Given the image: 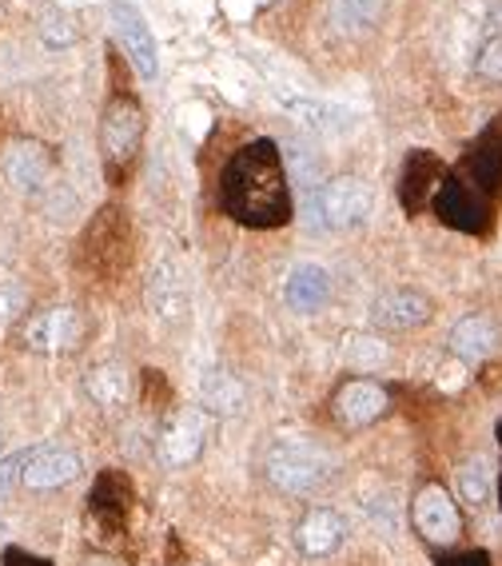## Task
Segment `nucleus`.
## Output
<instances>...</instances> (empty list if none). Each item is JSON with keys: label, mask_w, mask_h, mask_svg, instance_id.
I'll return each mask as SVG.
<instances>
[{"label": "nucleus", "mask_w": 502, "mask_h": 566, "mask_svg": "<svg viewBox=\"0 0 502 566\" xmlns=\"http://www.w3.org/2000/svg\"><path fill=\"white\" fill-rule=\"evenodd\" d=\"M223 200H228L232 216H240L244 223H256V228L287 220L292 204H287V184H283L280 149L268 140L247 144L223 176Z\"/></svg>", "instance_id": "obj_1"}, {"label": "nucleus", "mask_w": 502, "mask_h": 566, "mask_svg": "<svg viewBox=\"0 0 502 566\" xmlns=\"http://www.w3.org/2000/svg\"><path fill=\"white\" fill-rule=\"evenodd\" d=\"M371 208H375V196H371L368 184H359V180H323L319 188L307 192L304 220L316 232H347V228L368 223Z\"/></svg>", "instance_id": "obj_2"}, {"label": "nucleus", "mask_w": 502, "mask_h": 566, "mask_svg": "<svg viewBox=\"0 0 502 566\" xmlns=\"http://www.w3.org/2000/svg\"><path fill=\"white\" fill-rule=\"evenodd\" d=\"M331 455L311 439H299V435H283L275 439L268 451V475L271 483L287 494H311L319 491L323 483L331 479Z\"/></svg>", "instance_id": "obj_3"}, {"label": "nucleus", "mask_w": 502, "mask_h": 566, "mask_svg": "<svg viewBox=\"0 0 502 566\" xmlns=\"http://www.w3.org/2000/svg\"><path fill=\"white\" fill-rule=\"evenodd\" d=\"M108 21H112L116 40H120L124 56H128L132 68L140 73V80H156L159 76V52H156V37H152V28H147L144 13L136 9L132 0H112Z\"/></svg>", "instance_id": "obj_4"}, {"label": "nucleus", "mask_w": 502, "mask_h": 566, "mask_svg": "<svg viewBox=\"0 0 502 566\" xmlns=\"http://www.w3.org/2000/svg\"><path fill=\"white\" fill-rule=\"evenodd\" d=\"M144 140V112L132 97H112L108 108H104V120H100V149H104V160L112 168H120L136 156Z\"/></svg>", "instance_id": "obj_5"}, {"label": "nucleus", "mask_w": 502, "mask_h": 566, "mask_svg": "<svg viewBox=\"0 0 502 566\" xmlns=\"http://www.w3.org/2000/svg\"><path fill=\"white\" fill-rule=\"evenodd\" d=\"M371 320L383 332H411V327H423L430 320V299L415 287H395L371 304Z\"/></svg>", "instance_id": "obj_6"}, {"label": "nucleus", "mask_w": 502, "mask_h": 566, "mask_svg": "<svg viewBox=\"0 0 502 566\" xmlns=\"http://www.w3.org/2000/svg\"><path fill=\"white\" fill-rule=\"evenodd\" d=\"M415 527L430 542H454L463 530V518H459V506H454L451 494L442 487H427L415 499Z\"/></svg>", "instance_id": "obj_7"}, {"label": "nucleus", "mask_w": 502, "mask_h": 566, "mask_svg": "<svg viewBox=\"0 0 502 566\" xmlns=\"http://www.w3.org/2000/svg\"><path fill=\"white\" fill-rule=\"evenodd\" d=\"M0 168H4V180L16 188V192H44L49 188V176H52V160L49 152L40 149V144H33V140H16L13 149L4 152V160H0Z\"/></svg>", "instance_id": "obj_8"}, {"label": "nucleus", "mask_w": 502, "mask_h": 566, "mask_svg": "<svg viewBox=\"0 0 502 566\" xmlns=\"http://www.w3.org/2000/svg\"><path fill=\"white\" fill-rule=\"evenodd\" d=\"M283 299H287V308L299 311V316H311V311L327 308V299H331L327 268H323V263H311V259L295 263V268L287 271V280H283Z\"/></svg>", "instance_id": "obj_9"}, {"label": "nucleus", "mask_w": 502, "mask_h": 566, "mask_svg": "<svg viewBox=\"0 0 502 566\" xmlns=\"http://www.w3.org/2000/svg\"><path fill=\"white\" fill-rule=\"evenodd\" d=\"M283 108L292 112L295 120L304 124L307 132L316 136H344L356 128V112L335 104V100L319 97H283Z\"/></svg>", "instance_id": "obj_10"}, {"label": "nucleus", "mask_w": 502, "mask_h": 566, "mask_svg": "<svg viewBox=\"0 0 502 566\" xmlns=\"http://www.w3.org/2000/svg\"><path fill=\"white\" fill-rule=\"evenodd\" d=\"M80 475V455L76 451H64V447H40V451H28L25 475L21 483L33 487V491H52V487H64Z\"/></svg>", "instance_id": "obj_11"}, {"label": "nucleus", "mask_w": 502, "mask_h": 566, "mask_svg": "<svg viewBox=\"0 0 502 566\" xmlns=\"http://www.w3.org/2000/svg\"><path fill=\"white\" fill-rule=\"evenodd\" d=\"M387 411V391L371 380H351L335 395V419L344 427H368Z\"/></svg>", "instance_id": "obj_12"}, {"label": "nucleus", "mask_w": 502, "mask_h": 566, "mask_svg": "<svg viewBox=\"0 0 502 566\" xmlns=\"http://www.w3.org/2000/svg\"><path fill=\"white\" fill-rule=\"evenodd\" d=\"M80 327L85 323H80V316L73 308H49L28 320L25 339L33 351H68L80 339Z\"/></svg>", "instance_id": "obj_13"}, {"label": "nucleus", "mask_w": 502, "mask_h": 566, "mask_svg": "<svg viewBox=\"0 0 502 566\" xmlns=\"http://www.w3.org/2000/svg\"><path fill=\"white\" fill-rule=\"evenodd\" d=\"M295 539H299V551H304L307 558H327V554H335L339 546H344V539H347V518L339 515V511L316 506V511H311V515L299 523Z\"/></svg>", "instance_id": "obj_14"}, {"label": "nucleus", "mask_w": 502, "mask_h": 566, "mask_svg": "<svg viewBox=\"0 0 502 566\" xmlns=\"http://www.w3.org/2000/svg\"><path fill=\"white\" fill-rule=\"evenodd\" d=\"M204 432H208V423H204L199 411H180V415L172 419V427L164 432V439H159L164 463H172V467L192 463V459L199 455V447H204Z\"/></svg>", "instance_id": "obj_15"}, {"label": "nucleus", "mask_w": 502, "mask_h": 566, "mask_svg": "<svg viewBox=\"0 0 502 566\" xmlns=\"http://www.w3.org/2000/svg\"><path fill=\"white\" fill-rule=\"evenodd\" d=\"M499 344V332H494V323L487 316H466V320L454 323L451 332V351L466 363H478V359H487Z\"/></svg>", "instance_id": "obj_16"}, {"label": "nucleus", "mask_w": 502, "mask_h": 566, "mask_svg": "<svg viewBox=\"0 0 502 566\" xmlns=\"http://www.w3.org/2000/svg\"><path fill=\"white\" fill-rule=\"evenodd\" d=\"M199 395H204V403H208L211 411H220V415H235V411H244L247 403V387L223 368H211L208 375H204Z\"/></svg>", "instance_id": "obj_17"}, {"label": "nucleus", "mask_w": 502, "mask_h": 566, "mask_svg": "<svg viewBox=\"0 0 502 566\" xmlns=\"http://www.w3.org/2000/svg\"><path fill=\"white\" fill-rule=\"evenodd\" d=\"M280 160H283V172L292 176L295 184H304V188L323 184V160H319V152L311 149L307 140H283Z\"/></svg>", "instance_id": "obj_18"}, {"label": "nucleus", "mask_w": 502, "mask_h": 566, "mask_svg": "<svg viewBox=\"0 0 502 566\" xmlns=\"http://www.w3.org/2000/svg\"><path fill=\"white\" fill-rule=\"evenodd\" d=\"M383 4H387V0H327V16L339 33L356 37V33H368V28L379 21Z\"/></svg>", "instance_id": "obj_19"}, {"label": "nucleus", "mask_w": 502, "mask_h": 566, "mask_svg": "<svg viewBox=\"0 0 502 566\" xmlns=\"http://www.w3.org/2000/svg\"><path fill=\"white\" fill-rule=\"evenodd\" d=\"M88 395L100 407H120L128 399V371L120 363H100L88 371Z\"/></svg>", "instance_id": "obj_20"}, {"label": "nucleus", "mask_w": 502, "mask_h": 566, "mask_svg": "<svg viewBox=\"0 0 502 566\" xmlns=\"http://www.w3.org/2000/svg\"><path fill=\"white\" fill-rule=\"evenodd\" d=\"M184 308V287L172 275V268H156L152 271V311L156 316H176Z\"/></svg>", "instance_id": "obj_21"}, {"label": "nucleus", "mask_w": 502, "mask_h": 566, "mask_svg": "<svg viewBox=\"0 0 502 566\" xmlns=\"http://www.w3.org/2000/svg\"><path fill=\"white\" fill-rule=\"evenodd\" d=\"M459 494H463L466 506H482L490 499V467L487 459H471L463 471H459Z\"/></svg>", "instance_id": "obj_22"}, {"label": "nucleus", "mask_w": 502, "mask_h": 566, "mask_svg": "<svg viewBox=\"0 0 502 566\" xmlns=\"http://www.w3.org/2000/svg\"><path fill=\"white\" fill-rule=\"evenodd\" d=\"M347 363H356V368H375L379 359H387V347L379 339H371V335H356L351 344H347Z\"/></svg>", "instance_id": "obj_23"}, {"label": "nucleus", "mask_w": 502, "mask_h": 566, "mask_svg": "<svg viewBox=\"0 0 502 566\" xmlns=\"http://www.w3.org/2000/svg\"><path fill=\"white\" fill-rule=\"evenodd\" d=\"M475 73L482 76V80H502V33L482 40V49H478L475 56Z\"/></svg>", "instance_id": "obj_24"}, {"label": "nucleus", "mask_w": 502, "mask_h": 566, "mask_svg": "<svg viewBox=\"0 0 502 566\" xmlns=\"http://www.w3.org/2000/svg\"><path fill=\"white\" fill-rule=\"evenodd\" d=\"M40 37H44V44L49 49H68L76 40V33H73V21L64 13H49L44 21H40Z\"/></svg>", "instance_id": "obj_25"}, {"label": "nucleus", "mask_w": 502, "mask_h": 566, "mask_svg": "<svg viewBox=\"0 0 502 566\" xmlns=\"http://www.w3.org/2000/svg\"><path fill=\"white\" fill-rule=\"evenodd\" d=\"M25 463H28V451H16V455L0 459V499H9V491L16 487V479L25 475Z\"/></svg>", "instance_id": "obj_26"}, {"label": "nucleus", "mask_w": 502, "mask_h": 566, "mask_svg": "<svg viewBox=\"0 0 502 566\" xmlns=\"http://www.w3.org/2000/svg\"><path fill=\"white\" fill-rule=\"evenodd\" d=\"M21 308H25V287L4 283V287H0V327L13 320V316H21Z\"/></svg>", "instance_id": "obj_27"}]
</instances>
